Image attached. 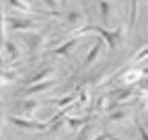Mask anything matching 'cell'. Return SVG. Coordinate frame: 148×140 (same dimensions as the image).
<instances>
[{"mask_svg": "<svg viewBox=\"0 0 148 140\" xmlns=\"http://www.w3.org/2000/svg\"><path fill=\"white\" fill-rule=\"evenodd\" d=\"M91 31L99 32V34L103 37L105 43L108 45L110 49H116V48H117V43H119L120 37H122V34H120V32H122V28H117L116 31H108V29L100 28V26H85V28H82L79 32L83 34V32H91Z\"/></svg>", "mask_w": 148, "mask_h": 140, "instance_id": "cell-1", "label": "cell"}, {"mask_svg": "<svg viewBox=\"0 0 148 140\" xmlns=\"http://www.w3.org/2000/svg\"><path fill=\"white\" fill-rule=\"evenodd\" d=\"M12 125H16L18 128L23 129H29V131H45V129H49V122H36L32 119H20V117H11Z\"/></svg>", "mask_w": 148, "mask_h": 140, "instance_id": "cell-2", "label": "cell"}, {"mask_svg": "<svg viewBox=\"0 0 148 140\" xmlns=\"http://www.w3.org/2000/svg\"><path fill=\"white\" fill-rule=\"evenodd\" d=\"M54 83H56V80H43V82H40V83H36V85L26 88V89L23 91V96H31V94H36V92L45 91L46 88L53 86Z\"/></svg>", "mask_w": 148, "mask_h": 140, "instance_id": "cell-3", "label": "cell"}, {"mask_svg": "<svg viewBox=\"0 0 148 140\" xmlns=\"http://www.w3.org/2000/svg\"><path fill=\"white\" fill-rule=\"evenodd\" d=\"M9 22H11V26H12V29H28V28H34L36 26V23L32 22V20H28V18H17V17H12V18H9Z\"/></svg>", "mask_w": 148, "mask_h": 140, "instance_id": "cell-4", "label": "cell"}, {"mask_svg": "<svg viewBox=\"0 0 148 140\" xmlns=\"http://www.w3.org/2000/svg\"><path fill=\"white\" fill-rule=\"evenodd\" d=\"M23 39H25V42L29 45L31 51L39 49L40 45L43 43V36L42 34H28V36H23Z\"/></svg>", "mask_w": 148, "mask_h": 140, "instance_id": "cell-5", "label": "cell"}, {"mask_svg": "<svg viewBox=\"0 0 148 140\" xmlns=\"http://www.w3.org/2000/svg\"><path fill=\"white\" fill-rule=\"evenodd\" d=\"M76 43H77V39H71V40H68L66 43H63V45L57 46V48H54L51 53H53V54H60V55H68L69 51L76 46Z\"/></svg>", "mask_w": 148, "mask_h": 140, "instance_id": "cell-6", "label": "cell"}, {"mask_svg": "<svg viewBox=\"0 0 148 140\" xmlns=\"http://www.w3.org/2000/svg\"><path fill=\"white\" fill-rule=\"evenodd\" d=\"M94 119V115L90 114V115H86V117H82V119H76V117H66L65 120L68 122V125L71 128H79V126H86V123H90L91 120Z\"/></svg>", "mask_w": 148, "mask_h": 140, "instance_id": "cell-7", "label": "cell"}, {"mask_svg": "<svg viewBox=\"0 0 148 140\" xmlns=\"http://www.w3.org/2000/svg\"><path fill=\"white\" fill-rule=\"evenodd\" d=\"M77 94H69L68 97H62V99H59V100H49L48 103H56L57 106H60V108H68V106H71L74 103V100L77 99Z\"/></svg>", "mask_w": 148, "mask_h": 140, "instance_id": "cell-8", "label": "cell"}, {"mask_svg": "<svg viewBox=\"0 0 148 140\" xmlns=\"http://www.w3.org/2000/svg\"><path fill=\"white\" fill-rule=\"evenodd\" d=\"M51 71H53V68H43L40 72H36L34 76H32V77H31L26 83H28V85H36L37 82H39V83H40V82H43V79H45L46 76H48V74H49Z\"/></svg>", "mask_w": 148, "mask_h": 140, "instance_id": "cell-9", "label": "cell"}, {"mask_svg": "<svg viewBox=\"0 0 148 140\" xmlns=\"http://www.w3.org/2000/svg\"><path fill=\"white\" fill-rule=\"evenodd\" d=\"M100 46H102V42H97V43H94L92 49L86 54V60H85V63H83V66H88V65H91L92 62H94L96 57H97V54H99V51H100Z\"/></svg>", "mask_w": 148, "mask_h": 140, "instance_id": "cell-10", "label": "cell"}, {"mask_svg": "<svg viewBox=\"0 0 148 140\" xmlns=\"http://www.w3.org/2000/svg\"><path fill=\"white\" fill-rule=\"evenodd\" d=\"M99 6H100V14H102V23L106 25V23H108V18H110L108 16H110V11H111V3L100 2Z\"/></svg>", "mask_w": 148, "mask_h": 140, "instance_id": "cell-11", "label": "cell"}, {"mask_svg": "<svg viewBox=\"0 0 148 140\" xmlns=\"http://www.w3.org/2000/svg\"><path fill=\"white\" fill-rule=\"evenodd\" d=\"M5 46H6V51L9 53V59L11 60L18 59V49L16 48V45L12 42H5Z\"/></svg>", "mask_w": 148, "mask_h": 140, "instance_id": "cell-12", "label": "cell"}, {"mask_svg": "<svg viewBox=\"0 0 148 140\" xmlns=\"http://www.w3.org/2000/svg\"><path fill=\"white\" fill-rule=\"evenodd\" d=\"M23 106H25V114L29 115L36 108H39V102L37 100H26L25 103H23Z\"/></svg>", "mask_w": 148, "mask_h": 140, "instance_id": "cell-13", "label": "cell"}, {"mask_svg": "<svg viewBox=\"0 0 148 140\" xmlns=\"http://www.w3.org/2000/svg\"><path fill=\"white\" fill-rule=\"evenodd\" d=\"M145 57H148V46H145V48H142L139 53L133 57V62H140V60H143Z\"/></svg>", "mask_w": 148, "mask_h": 140, "instance_id": "cell-14", "label": "cell"}, {"mask_svg": "<svg viewBox=\"0 0 148 140\" xmlns=\"http://www.w3.org/2000/svg\"><path fill=\"white\" fill-rule=\"evenodd\" d=\"M136 6H137V3L136 2H131V14H130V28L131 26H134V23H136Z\"/></svg>", "mask_w": 148, "mask_h": 140, "instance_id": "cell-15", "label": "cell"}, {"mask_svg": "<svg viewBox=\"0 0 148 140\" xmlns=\"http://www.w3.org/2000/svg\"><path fill=\"white\" fill-rule=\"evenodd\" d=\"M136 126H137V129H139V132H140L142 140H148V129L143 126V125L139 122V120H136Z\"/></svg>", "mask_w": 148, "mask_h": 140, "instance_id": "cell-16", "label": "cell"}, {"mask_svg": "<svg viewBox=\"0 0 148 140\" xmlns=\"http://www.w3.org/2000/svg\"><path fill=\"white\" fill-rule=\"evenodd\" d=\"M79 18H80V12L73 11V12H69V14H68V22H69V23H76Z\"/></svg>", "mask_w": 148, "mask_h": 140, "instance_id": "cell-17", "label": "cell"}, {"mask_svg": "<svg viewBox=\"0 0 148 140\" xmlns=\"http://www.w3.org/2000/svg\"><path fill=\"white\" fill-rule=\"evenodd\" d=\"M125 114L123 111H117V113H113L110 115V120H120V119H125Z\"/></svg>", "mask_w": 148, "mask_h": 140, "instance_id": "cell-18", "label": "cell"}, {"mask_svg": "<svg viewBox=\"0 0 148 140\" xmlns=\"http://www.w3.org/2000/svg\"><path fill=\"white\" fill-rule=\"evenodd\" d=\"M9 5L17 6V8H22V11H28V8H29V5H28V3H23V2H9Z\"/></svg>", "mask_w": 148, "mask_h": 140, "instance_id": "cell-19", "label": "cell"}, {"mask_svg": "<svg viewBox=\"0 0 148 140\" xmlns=\"http://www.w3.org/2000/svg\"><path fill=\"white\" fill-rule=\"evenodd\" d=\"M111 137H113V134H110V132H103V134H99V136H96L92 140H110Z\"/></svg>", "mask_w": 148, "mask_h": 140, "instance_id": "cell-20", "label": "cell"}, {"mask_svg": "<svg viewBox=\"0 0 148 140\" xmlns=\"http://www.w3.org/2000/svg\"><path fill=\"white\" fill-rule=\"evenodd\" d=\"M86 99H88V91L86 89L80 91V94H79V100H80V103H85Z\"/></svg>", "mask_w": 148, "mask_h": 140, "instance_id": "cell-21", "label": "cell"}, {"mask_svg": "<svg viewBox=\"0 0 148 140\" xmlns=\"http://www.w3.org/2000/svg\"><path fill=\"white\" fill-rule=\"evenodd\" d=\"M142 74H147V76H148V68H143L142 69Z\"/></svg>", "mask_w": 148, "mask_h": 140, "instance_id": "cell-22", "label": "cell"}, {"mask_svg": "<svg viewBox=\"0 0 148 140\" xmlns=\"http://www.w3.org/2000/svg\"><path fill=\"white\" fill-rule=\"evenodd\" d=\"M110 140H122V139H120V137H116V136H113V137H111Z\"/></svg>", "mask_w": 148, "mask_h": 140, "instance_id": "cell-23", "label": "cell"}]
</instances>
